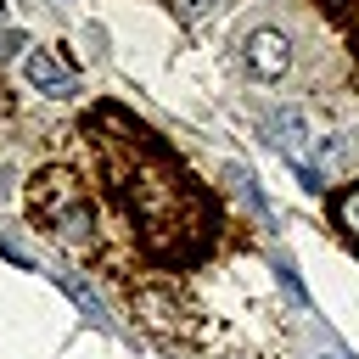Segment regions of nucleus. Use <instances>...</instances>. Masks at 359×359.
Returning a JSON list of instances; mask_svg holds the SVG:
<instances>
[{
	"label": "nucleus",
	"mask_w": 359,
	"mask_h": 359,
	"mask_svg": "<svg viewBox=\"0 0 359 359\" xmlns=\"http://www.w3.org/2000/svg\"><path fill=\"white\" fill-rule=\"evenodd\" d=\"M34 208H39V219L50 224V236H62L67 247H90L95 213H90V196H84L67 174H39V180H34Z\"/></svg>",
	"instance_id": "1"
},
{
	"label": "nucleus",
	"mask_w": 359,
	"mask_h": 359,
	"mask_svg": "<svg viewBox=\"0 0 359 359\" xmlns=\"http://www.w3.org/2000/svg\"><path fill=\"white\" fill-rule=\"evenodd\" d=\"M269 140H275V151H286V157L303 168L309 185H320V168H309V146H314V135H309V118H303L297 107H286V112L269 118Z\"/></svg>",
	"instance_id": "2"
},
{
	"label": "nucleus",
	"mask_w": 359,
	"mask_h": 359,
	"mask_svg": "<svg viewBox=\"0 0 359 359\" xmlns=\"http://www.w3.org/2000/svg\"><path fill=\"white\" fill-rule=\"evenodd\" d=\"M241 50H247V67H252L258 79H280V73L292 67V45H286V34H275V28H252Z\"/></svg>",
	"instance_id": "3"
},
{
	"label": "nucleus",
	"mask_w": 359,
	"mask_h": 359,
	"mask_svg": "<svg viewBox=\"0 0 359 359\" xmlns=\"http://www.w3.org/2000/svg\"><path fill=\"white\" fill-rule=\"evenodd\" d=\"M22 73H28V84L45 90V95H73V67H67L62 56H50V50H28Z\"/></svg>",
	"instance_id": "4"
},
{
	"label": "nucleus",
	"mask_w": 359,
	"mask_h": 359,
	"mask_svg": "<svg viewBox=\"0 0 359 359\" xmlns=\"http://www.w3.org/2000/svg\"><path fill=\"white\" fill-rule=\"evenodd\" d=\"M331 219H337V224L359 241V180H353L348 191H337V196H331Z\"/></svg>",
	"instance_id": "5"
},
{
	"label": "nucleus",
	"mask_w": 359,
	"mask_h": 359,
	"mask_svg": "<svg viewBox=\"0 0 359 359\" xmlns=\"http://www.w3.org/2000/svg\"><path fill=\"white\" fill-rule=\"evenodd\" d=\"M320 6H325V11H331V17H337L353 39H359V0H320Z\"/></svg>",
	"instance_id": "6"
},
{
	"label": "nucleus",
	"mask_w": 359,
	"mask_h": 359,
	"mask_svg": "<svg viewBox=\"0 0 359 359\" xmlns=\"http://www.w3.org/2000/svg\"><path fill=\"white\" fill-rule=\"evenodd\" d=\"M275 269H280V286H286V292H292V297H297V303H303V280H297V269H292V264H286V258H280V264H275Z\"/></svg>",
	"instance_id": "7"
},
{
	"label": "nucleus",
	"mask_w": 359,
	"mask_h": 359,
	"mask_svg": "<svg viewBox=\"0 0 359 359\" xmlns=\"http://www.w3.org/2000/svg\"><path fill=\"white\" fill-rule=\"evenodd\" d=\"M22 45H28V39H22V34H0V62H6V56H17V50H22Z\"/></svg>",
	"instance_id": "8"
},
{
	"label": "nucleus",
	"mask_w": 359,
	"mask_h": 359,
	"mask_svg": "<svg viewBox=\"0 0 359 359\" xmlns=\"http://www.w3.org/2000/svg\"><path fill=\"white\" fill-rule=\"evenodd\" d=\"M174 6H180V17H202L213 0H174Z\"/></svg>",
	"instance_id": "9"
},
{
	"label": "nucleus",
	"mask_w": 359,
	"mask_h": 359,
	"mask_svg": "<svg viewBox=\"0 0 359 359\" xmlns=\"http://www.w3.org/2000/svg\"><path fill=\"white\" fill-rule=\"evenodd\" d=\"M0 22H6V0H0Z\"/></svg>",
	"instance_id": "10"
}]
</instances>
